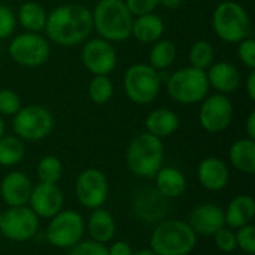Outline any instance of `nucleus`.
I'll use <instances>...</instances> for the list:
<instances>
[{
	"label": "nucleus",
	"mask_w": 255,
	"mask_h": 255,
	"mask_svg": "<svg viewBox=\"0 0 255 255\" xmlns=\"http://www.w3.org/2000/svg\"><path fill=\"white\" fill-rule=\"evenodd\" d=\"M190 227L197 236H214L220 229L226 226L224 209L212 202L197 205L188 215Z\"/></svg>",
	"instance_id": "obj_16"
},
{
	"label": "nucleus",
	"mask_w": 255,
	"mask_h": 255,
	"mask_svg": "<svg viewBox=\"0 0 255 255\" xmlns=\"http://www.w3.org/2000/svg\"><path fill=\"white\" fill-rule=\"evenodd\" d=\"M1 220H3V214L0 212V226H1Z\"/></svg>",
	"instance_id": "obj_46"
},
{
	"label": "nucleus",
	"mask_w": 255,
	"mask_h": 255,
	"mask_svg": "<svg viewBox=\"0 0 255 255\" xmlns=\"http://www.w3.org/2000/svg\"><path fill=\"white\" fill-rule=\"evenodd\" d=\"M205 72L209 87L220 94H232L241 87L242 75L239 69L229 61H214Z\"/></svg>",
	"instance_id": "obj_19"
},
{
	"label": "nucleus",
	"mask_w": 255,
	"mask_h": 255,
	"mask_svg": "<svg viewBox=\"0 0 255 255\" xmlns=\"http://www.w3.org/2000/svg\"><path fill=\"white\" fill-rule=\"evenodd\" d=\"M48 12L37 1H24L16 13V22L30 33H40L45 28Z\"/></svg>",
	"instance_id": "obj_27"
},
{
	"label": "nucleus",
	"mask_w": 255,
	"mask_h": 255,
	"mask_svg": "<svg viewBox=\"0 0 255 255\" xmlns=\"http://www.w3.org/2000/svg\"><path fill=\"white\" fill-rule=\"evenodd\" d=\"M197 178L200 185L208 191H221L227 187L230 179V170L229 166L217 158V157H208L200 161L197 167Z\"/></svg>",
	"instance_id": "obj_20"
},
{
	"label": "nucleus",
	"mask_w": 255,
	"mask_h": 255,
	"mask_svg": "<svg viewBox=\"0 0 255 255\" xmlns=\"http://www.w3.org/2000/svg\"><path fill=\"white\" fill-rule=\"evenodd\" d=\"M245 131H247V137L255 140V111H251L247 117V123H245Z\"/></svg>",
	"instance_id": "obj_42"
},
{
	"label": "nucleus",
	"mask_w": 255,
	"mask_h": 255,
	"mask_svg": "<svg viewBox=\"0 0 255 255\" xmlns=\"http://www.w3.org/2000/svg\"><path fill=\"white\" fill-rule=\"evenodd\" d=\"M28 206L39 218L49 220L54 215H57L61 209H64L63 191L57 184L39 182L33 185Z\"/></svg>",
	"instance_id": "obj_15"
},
{
	"label": "nucleus",
	"mask_w": 255,
	"mask_h": 255,
	"mask_svg": "<svg viewBox=\"0 0 255 255\" xmlns=\"http://www.w3.org/2000/svg\"><path fill=\"white\" fill-rule=\"evenodd\" d=\"M33 182L24 172H10L0 182V196L9 208L28 205Z\"/></svg>",
	"instance_id": "obj_18"
},
{
	"label": "nucleus",
	"mask_w": 255,
	"mask_h": 255,
	"mask_svg": "<svg viewBox=\"0 0 255 255\" xmlns=\"http://www.w3.org/2000/svg\"><path fill=\"white\" fill-rule=\"evenodd\" d=\"M22 103L19 96L9 88L0 90V115L1 117H13L19 109Z\"/></svg>",
	"instance_id": "obj_34"
},
{
	"label": "nucleus",
	"mask_w": 255,
	"mask_h": 255,
	"mask_svg": "<svg viewBox=\"0 0 255 255\" xmlns=\"http://www.w3.org/2000/svg\"><path fill=\"white\" fill-rule=\"evenodd\" d=\"M155 190L166 199H178L187 190V179L176 167H161L155 176Z\"/></svg>",
	"instance_id": "obj_25"
},
{
	"label": "nucleus",
	"mask_w": 255,
	"mask_h": 255,
	"mask_svg": "<svg viewBox=\"0 0 255 255\" xmlns=\"http://www.w3.org/2000/svg\"><path fill=\"white\" fill-rule=\"evenodd\" d=\"M124 3L133 16L152 13L160 6V0H124Z\"/></svg>",
	"instance_id": "obj_39"
},
{
	"label": "nucleus",
	"mask_w": 255,
	"mask_h": 255,
	"mask_svg": "<svg viewBox=\"0 0 255 255\" xmlns=\"http://www.w3.org/2000/svg\"><path fill=\"white\" fill-rule=\"evenodd\" d=\"M166 197L161 196L155 188H143L139 190L133 197V211L134 215L149 224L160 223L166 215Z\"/></svg>",
	"instance_id": "obj_17"
},
{
	"label": "nucleus",
	"mask_w": 255,
	"mask_h": 255,
	"mask_svg": "<svg viewBox=\"0 0 255 255\" xmlns=\"http://www.w3.org/2000/svg\"><path fill=\"white\" fill-rule=\"evenodd\" d=\"M148 60H149L148 64L157 72L169 69L176 60V45L172 40L161 37L160 40L152 43Z\"/></svg>",
	"instance_id": "obj_28"
},
{
	"label": "nucleus",
	"mask_w": 255,
	"mask_h": 255,
	"mask_svg": "<svg viewBox=\"0 0 255 255\" xmlns=\"http://www.w3.org/2000/svg\"><path fill=\"white\" fill-rule=\"evenodd\" d=\"M15 28H16L15 12L9 6L0 4V40L9 39L10 36H13Z\"/></svg>",
	"instance_id": "obj_36"
},
{
	"label": "nucleus",
	"mask_w": 255,
	"mask_h": 255,
	"mask_svg": "<svg viewBox=\"0 0 255 255\" xmlns=\"http://www.w3.org/2000/svg\"><path fill=\"white\" fill-rule=\"evenodd\" d=\"M166 31L164 21L157 13H146L134 16L131 25V36L140 43H154L163 37Z\"/></svg>",
	"instance_id": "obj_24"
},
{
	"label": "nucleus",
	"mask_w": 255,
	"mask_h": 255,
	"mask_svg": "<svg viewBox=\"0 0 255 255\" xmlns=\"http://www.w3.org/2000/svg\"><path fill=\"white\" fill-rule=\"evenodd\" d=\"M236 247L241 250L244 254L254 255L255 254V227L253 224L244 226L236 229Z\"/></svg>",
	"instance_id": "obj_33"
},
{
	"label": "nucleus",
	"mask_w": 255,
	"mask_h": 255,
	"mask_svg": "<svg viewBox=\"0 0 255 255\" xmlns=\"http://www.w3.org/2000/svg\"><path fill=\"white\" fill-rule=\"evenodd\" d=\"M12 128L22 142H39L48 137L54 128L52 112L42 105L21 106L13 115Z\"/></svg>",
	"instance_id": "obj_8"
},
{
	"label": "nucleus",
	"mask_w": 255,
	"mask_h": 255,
	"mask_svg": "<svg viewBox=\"0 0 255 255\" xmlns=\"http://www.w3.org/2000/svg\"><path fill=\"white\" fill-rule=\"evenodd\" d=\"M85 232L88 233L91 241H96L99 244H109L114 241L117 226L112 214L103 208L93 209L88 220L85 221Z\"/></svg>",
	"instance_id": "obj_21"
},
{
	"label": "nucleus",
	"mask_w": 255,
	"mask_h": 255,
	"mask_svg": "<svg viewBox=\"0 0 255 255\" xmlns=\"http://www.w3.org/2000/svg\"><path fill=\"white\" fill-rule=\"evenodd\" d=\"M36 175L39 182L43 184H57L63 175V163L55 155H45L39 160L36 166Z\"/></svg>",
	"instance_id": "obj_31"
},
{
	"label": "nucleus",
	"mask_w": 255,
	"mask_h": 255,
	"mask_svg": "<svg viewBox=\"0 0 255 255\" xmlns=\"http://www.w3.org/2000/svg\"><path fill=\"white\" fill-rule=\"evenodd\" d=\"M81 60L84 67L94 76V75H111L118 63L117 51L111 42L102 37L87 39L82 51Z\"/></svg>",
	"instance_id": "obj_14"
},
{
	"label": "nucleus",
	"mask_w": 255,
	"mask_h": 255,
	"mask_svg": "<svg viewBox=\"0 0 255 255\" xmlns=\"http://www.w3.org/2000/svg\"><path fill=\"white\" fill-rule=\"evenodd\" d=\"M7 52L10 60L18 66L39 67L48 61L51 55V45L40 33L25 31L12 37Z\"/></svg>",
	"instance_id": "obj_10"
},
{
	"label": "nucleus",
	"mask_w": 255,
	"mask_h": 255,
	"mask_svg": "<svg viewBox=\"0 0 255 255\" xmlns=\"http://www.w3.org/2000/svg\"><path fill=\"white\" fill-rule=\"evenodd\" d=\"M229 160L238 172L253 175L255 172V140L248 137L236 140L229 149Z\"/></svg>",
	"instance_id": "obj_26"
},
{
	"label": "nucleus",
	"mask_w": 255,
	"mask_h": 255,
	"mask_svg": "<svg viewBox=\"0 0 255 255\" xmlns=\"http://www.w3.org/2000/svg\"><path fill=\"white\" fill-rule=\"evenodd\" d=\"M67 255H108L106 245L91 239H81L76 245L67 250Z\"/></svg>",
	"instance_id": "obj_35"
},
{
	"label": "nucleus",
	"mask_w": 255,
	"mask_h": 255,
	"mask_svg": "<svg viewBox=\"0 0 255 255\" xmlns=\"http://www.w3.org/2000/svg\"><path fill=\"white\" fill-rule=\"evenodd\" d=\"M255 217V200L250 194H239L230 200L224 209L226 226L236 230L239 227L253 224Z\"/></svg>",
	"instance_id": "obj_22"
},
{
	"label": "nucleus",
	"mask_w": 255,
	"mask_h": 255,
	"mask_svg": "<svg viewBox=\"0 0 255 255\" xmlns=\"http://www.w3.org/2000/svg\"><path fill=\"white\" fill-rule=\"evenodd\" d=\"M4 133H6V123H4L3 117L0 115V139L4 136Z\"/></svg>",
	"instance_id": "obj_45"
},
{
	"label": "nucleus",
	"mask_w": 255,
	"mask_h": 255,
	"mask_svg": "<svg viewBox=\"0 0 255 255\" xmlns=\"http://www.w3.org/2000/svg\"><path fill=\"white\" fill-rule=\"evenodd\" d=\"M111 245L106 247L108 255H133V248L130 247L128 242L124 241H115V242H109Z\"/></svg>",
	"instance_id": "obj_40"
},
{
	"label": "nucleus",
	"mask_w": 255,
	"mask_h": 255,
	"mask_svg": "<svg viewBox=\"0 0 255 255\" xmlns=\"http://www.w3.org/2000/svg\"><path fill=\"white\" fill-rule=\"evenodd\" d=\"M84 217L76 211L61 209L57 215L49 218L45 236L51 247L58 250H69L84 238Z\"/></svg>",
	"instance_id": "obj_9"
},
{
	"label": "nucleus",
	"mask_w": 255,
	"mask_h": 255,
	"mask_svg": "<svg viewBox=\"0 0 255 255\" xmlns=\"http://www.w3.org/2000/svg\"><path fill=\"white\" fill-rule=\"evenodd\" d=\"M214 60H215V51L212 43H209L208 40H197L191 45L188 52L190 66L200 70H206L214 63Z\"/></svg>",
	"instance_id": "obj_32"
},
{
	"label": "nucleus",
	"mask_w": 255,
	"mask_h": 255,
	"mask_svg": "<svg viewBox=\"0 0 255 255\" xmlns=\"http://www.w3.org/2000/svg\"><path fill=\"white\" fill-rule=\"evenodd\" d=\"M128 170L143 179H154L164 163V145L161 139L148 131L139 133L131 139L126 152Z\"/></svg>",
	"instance_id": "obj_3"
},
{
	"label": "nucleus",
	"mask_w": 255,
	"mask_h": 255,
	"mask_svg": "<svg viewBox=\"0 0 255 255\" xmlns=\"http://www.w3.org/2000/svg\"><path fill=\"white\" fill-rule=\"evenodd\" d=\"M212 30L223 42L239 43L253 33L251 18L241 3L224 0L212 12Z\"/></svg>",
	"instance_id": "obj_5"
},
{
	"label": "nucleus",
	"mask_w": 255,
	"mask_h": 255,
	"mask_svg": "<svg viewBox=\"0 0 255 255\" xmlns=\"http://www.w3.org/2000/svg\"><path fill=\"white\" fill-rule=\"evenodd\" d=\"M209 88L206 72L193 66L178 69L166 82L169 97L181 105H194L202 102L208 96Z\"/></svg>",
	"instance_id": "obj_6"
},
{
	"label": "nucleus",
	"mask_w": 255,
	"mask_h": 255,
	"mask_svg": "<svg viewBox=\"0 0 255 255\" xmlns=\"http://www.w3.org/2000/svg\"><path fill=\"white\" fill-rule=\"evenodd\" d=\"M114 96V84L109 75H94L88 84V97L96 105L108 103Z\"/></svg>",
	"instance_id": "obj_30"
},
{
	"label": "nucleus",
	"mask_w": 255,
	"mask_h": 255,
	"mask_svg": "<svg viewBox=\"0 0 255 255\" xmlns=\"http://www.w3.org/2000/svg\"><path fill=\"white\" fill-rule=\"evenodd\" d=\"M197 235L182 220H161L151 233V250L157 255H190L197 245Z\"/></svg>",
	"instance_id": "obj_4"
},
{
	"label": "nucleus",
	"mask_w": 255,
	"mask_h": 255,
	"mask_svg": "<svg viewBox=\"0 0 255 255\" xmlns=\"http://www.w3.org/2000/svg\"><path fill=\"white\" fill-rule=\"evenodd\" d=\"M123 87L133 103L149 105L160 94L161 76L148 63H134L124 72Z\"/></svg>",
	"instance_id": "obj_7"
},
{
	"label": "nucleus",
	"mask_w": 255,
	"mask_h": 255,
	"mask_svg": "<svg viewBox=\"0 0 255 255\" xmlns=\"http://www.w3.org/2000/svg\"><path fill=\"white\" fill-rule=\"evenodd\" d=\"M109 194L108 178L99 169L90 167L79 173L75 182V196L85 209L103 208Z\"/></svg>",
	"instance_id": "obj_12"
},
{
	"label": "nucleus",
	"mask_w": 255,
	"mask_h": 255,
	"mask_svg": "<svg viewBox=\"0 0 255 255\" xmlns=\"http://www.w3.org/2000/svg\"><path fill=\"white\" fill-rule=\"evenodd\" d=\"M93 30L99 37L115 43L131 37L134 16L130 13L124 0H99L91 10Z\"/></svg>",
	"instance_id": "obj_2"
},
{
	"label": "nucleus",
	"mask_w": 255,
	"mask_h": 255,
	"mask_svg": "<svg viewBox=\"0 0 255 255\" xmlns=\"http://www.w3.org/2000/svg\"><path fill=\"white\" fill-rule=\"evenodd\" d=\"M238 58L250 70L255 69V40L253 36L238 43Z\"/></svg>",
	"instance_id": "obj_38"
},
{
	"label": "nucleus",
	"mask_w": 255,
	"mask_h": 255,
	"mask_svg": "<svg viewBox=\"0 0 255 255\" xmlns=\"http://www.w3.org/2000/svg\"><path fill=\"white\" fill-rule=\"evenodd\" d=\"M181 120L178 114L167 108H158L151 111L145 118L146 131L158 139L169 137L175 134L179 128Z\"/></svg>",
	"instance_id": "obj_23"
},
{
	"label": "nucleus",
	"mask_w": 255,
	"mask_h": 255,
	"mask_svg": "<svg viewBox=\"0 0 255 255\" xmlns=\"http://www.w3.org/2000/svg\"><path fill=\"white\" fill-rule=\"evenodd\" d=\"M214 242H215V247L223 251V253H233L238 250L236 247V235H235V230L224 226L223 229H220L214 236Z\"/></svg>",
	"instance_id": "obj_37"
},
{
	"label": "nucleus",
	"mask_w": 255,
	"mask_h": 255,
	"mask_svg": "<svg viewBox=\"0 0 255 255\" xmlns=\"http://www.w3.org/2000/svg\"><path fill=\"white\" fill-rule=\"evenodd\" d=\"M25 155L24 142L16 136H3L0 139V166L13 167L22 161Z\"/></svg>",
	"instance_id": "obj_29"
},
{
	"label": "nucleus",
	"mask_w": 255,
	"mask_h": 255,
	"mask_svg": "<svg viewBox=\"0 0 255 255\" xmlns=\"http://www.w3.org/2000/svg\"><path fill=\"white\" fill-rule=\"evenodd\" d=\"M233 103L227 94H208L199 109V123L205 131L218 134L229 128L233 121Z\"/></svg>",
	"instance_id": "obj_11"
},
{
	"label": "nucleus",
	"mask_w": 255,
	"mask_h": 255,
	"mask_svg": "<svg viewBox=\"0 0 255 255\" xmlns=\"http://www.w3.org/2000/svg\"><path fill=\"white\" fill-rule=\"evenodd\" d=\"M43 31L46 39L58 46H76L93 33L91 10L82 4L57 6L48 13Z\"/></svg>",
	"instance_id": "obj_1"
},
{
	"label": "nucleus",
	"mask_w": 255,
	"mask_h": 255,
	"mask_svg": "<svg viewBox=\"0 0 255 255\" xmlns=\"http://www.w3.org/2000/svg\"><path fill=\"white\" fill-rule=\"evenodd\" d=\"M160 4L163 7H166V9L175 10V9H178L182 4V0H160Z\"/></svg>",
	"instance_id": "obj_43"
},
{
	"label": "nucleus",
	"mask_w": 255,
	"mask_h": 255,
	"mask_svg": "<svg viewBox=\"0 0 255 255\" xmlns=\"http://www.w3.org/2000/svg\"><path fill=\"white\" fill-rule=\"evenodd\" d=\"M245 91L251 102H255V69L248 72V76L245 78Z\"/></svg>",
	"instance_id": "obj_41"
},
{
	"label": "nucleus",
	"mask_w": 255,
	"mask_h": 255,
	"mask_svg": "<svg viewBox=\"0 0 255 255\" xmlns=\"http://www.w3.org/2000/svg\"><path fill=\"white\" fill-rule=\"evenodd\" d=\"M39 230V217L25 206L9 208L3 214L0 232L4 238L13 242H25L36 236Z\"/></svg>",
	"instance_id": "obj_13"
},
{
	"label": "nucleus",
	"mask_w": 255,
	"mask_h": 255,
	"mask_svg": "<svg viewBox=\"0 0 255 255\" xmlns=\"http://www.w3.org/2000/svg\"><path fill=\"white\" fill-rule=\"evenodd\" d=\"M133 255H157L151 248H142L137 251H133Z\"/></svg>",
	"instance_id": "obj_44"
}]
</instances>
